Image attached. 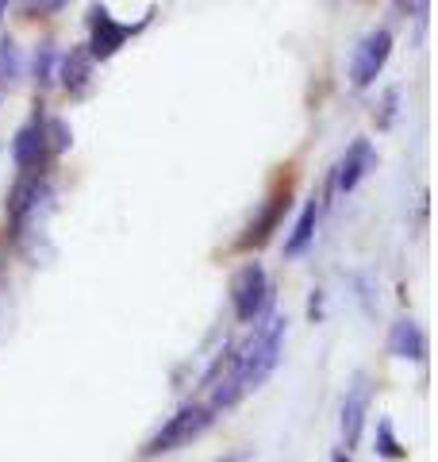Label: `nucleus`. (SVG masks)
<instances>
[{"mask_svg":"<svg viewBox=\"0 0 438 462\" xmlns=\"http://www.w3.org/2000/svg\"><path fill=\"white\" fill-rule=\"evenodd\" d=\"M50 139H47V116L35 112L27 124L16 127V135H12V162H16L20 173H39L47 170L50 162Z\"/></svg>","mask_w":438,"mask_h":462,"instance_id":"0eeeda50","label":"nucleus"},{"mask_svg":"<svg viewBox=\"0 0 438 462\" xmlns=\"http://www.w3.org/2000/svg\"><path fill=\"white\" fill-rule=\"evenodd\" d=\"M373 451L381 455V458H388V462H404V458H407V447L397 439V428H392L388 416H381V420H377V431H373Z\"/></svg>","mask_w":438,"mask_h":462,"instance_id":"2eb2a0df","label":"nucleus"},{"mask_svg":"<svg viewBox=\"0 0 438 462\" xmlns=\"http://www.w3.org/2000/svg\"><path fill=\"white\" fill-rule=\"evenodd\" d=\"M5 12H8V0H0V20H5Z\"/></svg>","mask_w":438,"mask_h":462,"instance_id":"4be33fe9","label":"nucleus"},{"mask_svg":"<svg viewBox=\"0 0 438 462\" xmlns=\"http://www.w3.org/2000/svg\"><path fill=\"white\" fill-rule=\"evenodd\" d=\"M93 74H96V62H93V54L85 51V42L69 47L66 54H58V74H54V81L62 85L69 97H85V93H89L93 89Z\"/></svg>","mask_w":438,"mask_h":462,"instance_id":"9b49d317","label":"nucleus"},{"mask_svg":"<svg viewBox=\"0 0 438 462\" xmlns=\"http://www.w3.org/2000/svg\"><path fill=\"white\" fill-rule=\"evenodd\" d=\"M288 205H292V189H288V181H285L281 189H277V193L266 200V205H261V212L251 220V227H246V236L239 239V247H242V251H251V247H266V243L273 239V231L281 227Z\"/></svg>","mask_w":438,"mask_h":462,"instance_id":"9d476101","label":"nucleus"},{"mask_svg":"<svg viewBox=\"0 0 438 462\" xmlns=\"http://www.w3.org/2000/svg\"><path fill=\"white\" fill-rule=\"evenodd\" d=\"M370 401H373V385L365 374H354L346 397H342V447H358L361 431H365V416H370Z\"/></svg>","mask_w":438,"mask_h":462,"instance_id":"1a4fd4ad","label":"nucleus"},{"mask_svg":"<svg viewBox=\"0 0 438 462\" xmlns=\"http://www.w3.org/2000/svg\"><path fill=\"white\" fill-rule=\"evenodd\" d=\"M69 5V0H23V16L27 20H47V16H58Z\"/></svg>","mask_w":438,"mask_h":462,"instance_id":"a211bd4d","label":"nucleus"},{"mask_svg":"<svg viewBox=\"0 0 438 462\" xmlns=\"http://www.w3.org/2000/svg\"><path fill=\"white\" fill-rule=\"evenodd\" d=\"M273 305V282L261 263H242L231 273V309H235V320L254 328L261 316Z\"/></svg>","mask_w":438,"mask_h":462,"instance_id":"20e7f679","label":"nucleus"},{"mask_svg":"<svg viewBox=\"0 0 438 462\" xmlns=\"http://www.w3.org/2000/svg\"><path fill=\"white\" fill-rule=\"evenodd\" d=\"M0 278H5V258H0Z\"/></svg>","mask_w":438,"mask_h":462,"instance_id":"5701e85b","label":"nucleus"},{"mask_svg":"<svg viewBox=\"0 0 438 462\" xmlns=\"http://www.w3.org/2000/svg\"><path fill=\"white\" fill-rule=\"evenodd\" d=\"M319 212H324V205L312 197L308 205H304V212L297 216V224H292V231L285 236V258H300L304 251L315 243V227H319Z\"/></svg>","mask_w":438,"mask_h":462,"instance_id":"ddd939ff","label":"nucleus"},{"mask_svg":"<svg viewBox=\"0 0 438 462\" xmlns=\"http://www.w3.org/2000/svg\"><path fill=\"white\" fill-rule=\"evenodd\" d=\"M392 32L388 27H373L358 47H354V58H350V85L354 89H370V85L385 74L388 58H392Z\"/></svg>","mask_w":438,"mask_h":462,"instance_id":"423d86ee","label":"nucleus"},{"mask_svg":"<svg viewBox=\"0 0 438 462\" xmlns=\"http://www.w3.org/2000/svg\"><path fill=\"white\" fill-rule=\"evenodd\" d=\"M32 74H35V85L42 93L54 85V74H58V47L54 39H42L35 42V54H32Z\"/></svg>","mask_w":438,"mask_h":462,"instance_id":"4468645a","label":"nucleus"},{"mask_svg":"<svg viewBox=\"0 0 438 462\" xmlns=\"http://www.w3.org/2000/svg\"><path fill=\"white\" fill-rule=\"evenodd\" d=\"M397 105H400V89H388L385 100H381V116H377V124L392 127V120H397Z\"/></svg>","mask_w":438,"mask_h":462,"instance_id":"6ab92c4d","label":"nucleus"},{"mask_svg":"<svg viewBox=\"0 0 438 462\" xmlns=\"http://www.w3.org/2000/svg\"><path fill=\"white\" fill-rule=\"evenodd\" d=\"M47 139H50V154H66L73 147V132H69V124L62 120V116H47Z\"/></svg>","mask_w":438,"mask_h":462,"instance_id":"f3484780","label":"nucleus"},{"mask_svg":"<svg viewBox=\"0 0 438 462\" xmlns=\"http://www.w3.org/2000/svg\"><path fill=\"white\" fill-rule=\"evenodd\" d=\"M215 424V409L212 404H200V401H185L178 412L166 416V424L154 431L151 439L142 447V458H158V455H173L188 447L193 439H200L204 431Z\"/></svg>","mask_w":438,"mask_h":462,"instance_id":"7ed1b4c3","label":"nucleus"},{"mask_svg":"<svg viewBox=\"0 0 438 462\" xmlns=\"http://www.w3.org/2000/svg\"><path fill=\"white\" fill-rule=\"evenodd\" d=\"M327 462H354V458H350V451H334Z\"/></svg>","mask_w":438,"mask_h":462,"instance_id":"412c9836","label":"nucleus"},{"mask_svg":"<svg viewBox=\"0 0 438 462\" xmlns=\"http://www.w3.org/2000/svg\"><path fill=\"white\" fill-rule=\"evenodd\" d=\"M23 78V54H20V47H16V39L12 35H5L0 39V85H16Z\"/></svg>","mask_w":438,"mask_h":462,"instance_id":"dca6fc26","label":"nucleus"},{"mask_svg":"<svg viewBox=\"0 0 438 462\" xmlns=\"http://www.w3.org/2000/svg\"><path fill=\"white\" fill-rule=\"evenodd\" d=\"M54 181L47 178V170L39 173H20V181L12 185L8 193V227H12V243H16L20 251H27L35 258V243L47 239V220L54 212Z\"/></svg>","mask_w":438,"mask_h":462,"instance_id":"f03ea898","label":"nucleus"},{"mask_svg":"<svg viewBox=\"0 0 438 462\" xmlns=\"http://www.w3.org/2000/svg\"><path fill=\"white\" fill-rule=\"evenodd\" d=\"M151 16L154 12H146L139 23H123V20H115L105 5H93L89 16H85V27H89V42H85V51L93 54V62H108V58L120 54L139 32H146Z\"/></svg>","mask_w":438,"mask_h":462,"instance_id":"39448f33","label":"nucleus"},{"mask_svg":"<svg viewBox=\"0 0 438 462\" xmlns=\"http://www.w3.org/2000/svg\"><path fill=\"white\" fill-rule=\"evenodd\" d=\"M285 328L288 320L281 312H266L254 324V336L242 346H227L215 358L212 374L204 378V385H212V409H231L239 404L246 393H254L258 385H266V378L281 363V346H285Z\"/></svg>","mask_w":438,"mask_h":462,"instance_id":"f257e3e1","label":"nucleus"},{"mask_svg":"<svg viewBox=\"0 0 438 462\" xmlns=\"http://www.w3.org/2000/svg\"><path fill=\"white\" fill-rule=\"evenodd\" d=\"M373 170H377V147H373L370 139H354L346 147V154L331 170V193H339V197L354 193Z\"/></svg>","mask_w":438,"mask_h":462,"instance_id":"6e6552de","label":"nucleus"},{"mask_svg":"<svg viewBox=\"0 0 438 462\" xmlns=\"http://www.w3.org/2000/svg\"><path fill=\"white\" fill-rule=\"evenodd\" d=\"M388 355L404 358V363H423L427 358V331L404 316V320L388 328Z\"/></svg>","mask_w":438,"mask_h":462,"instance_id":"f8f14e48","label":"nucleus"},{"mask_svg":"<svg viewBox=\"0 0 438 462\" xmlns=\"http://www.w3.org/2000/svg\"><path fill=\"white\" fill-rule=\"evenodd\" d=\"M404 16H427V0H397Z\"/></svg>","mask_w":438,"mask_h":462,"instance_id":"aec40b11","label":"nucleus"}]
</instances>
